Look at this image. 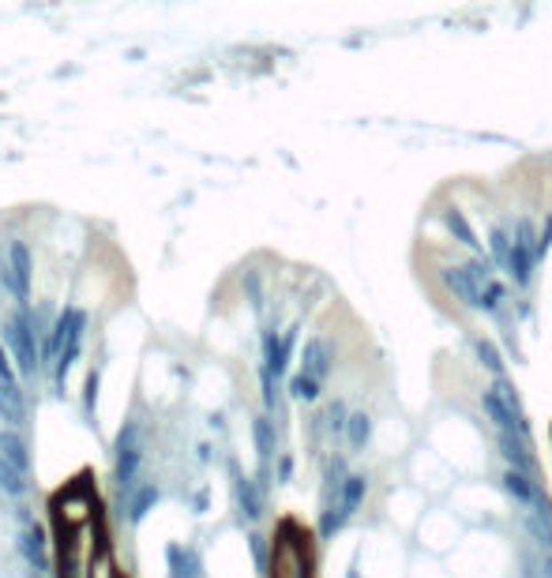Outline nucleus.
Masks as SVG:
<instances>
[{"instance_id": "obj_21", "label": "nucleus", "mask_w": 552, "mask_h": 578, "mask_svg": "<svg viewBox=\"0 0 552 578\" xmlns=\"http://www.w3.org/2000/svg\"><path fill=\"white\" fill-rule=\"evenodd\" d=\"M245 293L252 301V309H263V282H260L256 270H245Z\"/></svg>"}, {"instance_id": "obj_27", "label": "nucleus", "mask_w": 552, "mask_h": 578, "mask_svg": "<svg viewBox=\"0 0 552 578\" xmlns=\"http://www.w3.org/2000/svg\"><path fill=\"white\" fill-rule=\"evenodd\" d=\"M0 383H15V368L8 364V353L0 349Z\"/></svg>"}, {"instance_id": "obj_25", "label": "nucleus", "mask_w": 552, "mask_h": 578, "mask_svg": "<svg viewBox=\"0 0 552 578\" xmlns=\"http://www.w3.org/2000/svg\"><path fill=\"white\" fill-rule=\"evenodd\" d=\"M275 477H278V485H290V477H293V458L290 455L278 458V473Z\"/></svg>"}, {"instance_id": "obj_22", "label": "nucleus", "mask_w": 552, "mask_h": 578, "mask_svg": "<svg viewBox=\"0 0 552 578\" xmlns=\"http://www.w3.org/2000/svg\"><path fill=\"white\" fill-rule=\"evenodd\" d=\"M98 383H102V372L94 368V372L87 376V391H83V410H87V413L94 410V402H98Z\"/></svg>"}, {"instance_id": "obj_6", "label": "nucleus", "mask_w": 552, "mask_h": 578, "mask_svg": "<svg viewBox=\"0 0 552 578\" xmlns=\"http://www.w3.org/2000/svg\"><path fill=\"white\" fill-rule=\"evenodd\" d=\"M500 485H503V492H508L515 504L533 507V511H538V515H548V500H545V492L538 488V480H533V477H526V473H515V470H503Z\"/></svg>"}, {"instance_id": "obj_13", "label": "nucleus", "mask_w": 552, "mask_h": 578, "mask_svg": "<svg viewBox=\"0 0 552 578\" xmlns=\"http://www.w3.org/2000/svg\"><path fill=\"white\" fill-rule=\"evenodd\" d=\"M158 500H162V488H158L154 480H144V485H136V488L128 492V522L139 526V522H144L151 511H154Z\"/></svg>"}, {"instance_id": "obj_8", "label": "nucleus", "mask_w": 552, "mask_h": 578, "mask_svg": "<svg viewBox=\"0 0 552 578\" xmlns=\"http://www.w3.org/2000/svg\"><path fill=\"white\" fill-rule=\"evenodd\" d=\"M330 361H335V349H330L327 339H308L305 357H301V376L323 383V376L330 372Z\"/></svg>"}, {"instance_id": "obj_14", "label": "nucleus", "mask_w": 552, "mask_h": 578, "mask_svg": "<svg viewBox=\"0 0 552 578\" xmlns=\"http://www.w3.org/2000/svg\"><path fill=\"white\" fill-rule=\"evenodd\" d=\"M19 552H23V559L30 567H35L38 574H45L50 571V556H45V534L38 526H27L23 534H19Z\"/></svg>"}, {"instance_id": "obj_16", "label": "nucleus", "mask_w": 552, "mask_h": 578, "mask_svg": "<svg viewBox=\"0 0 552 578\" xmlns=\"http://www.w3.org/2000/svg\"><path fill=\"white\" fill-rule=\"evenodd\" d=\"M342 432H346V440H350L354 451H361V447L369 443V436H372V421H369L365 413H354V417H346V428Z\"/></svg>"}, {"instance_id": "obj_26", "label": "nucleus", "mask_w": 552, "mask_h": 578, "mask_svg": "<svg viewBox=\"0 0 552 578\" xmlns=\"http://www.w3.org/2000/svg\"><path fill=\"white\" fill-rule=\"evenodd\" d=\"M252 556H256V567L267 571V544H263V537H252Z\"/></svg>"}, {"instance_id": "obj_10", "label": "nucleus", "mask_w": 552, "mask_h": 578, "mask_svg": "<svg viewBox=\"0 0 552 578\" xmlns=\"http://www.w3.org/2000/svg\"><path fill=\"white\" fill-rule=\"evenodd\" d=\"M166 564H169V578H203L199 552L184 549V544H177V541L166 549Z\"/></svg>"}, {"instance_id": "obj_12", "label": "nucleus", "mask_w": 552, "mask_h": 578, "mask_svg": "<svg viewBox=\"0 0 552 578\" xmlns=\"http://www.w3.org/2000/svg\"><path fill=\"white\" fill-rule=\"evenodd\" d=\"M496 447H500L503 462H508V470L533 477V455L526 451V440H518V436H500V432H496Z\"/></svg>"}, {"instance_id": "obj_17", "label": "nucleus", "mask_w": 552, "mask_h": 578, "mask_svg": "<svg viewBox=\"0 0 552 578\" xmlns=\"http://www.w3.org/2000/svg\"><path fill=\"white\" fill-rule=\"evenodd\" d=\"M27 488H30L27 477L19 470H12V465L0 458V492H4V496H27Z\"/></svg>"}, {"instance_id": "obj_9", "label": "nucleus", "mask_w": 552, "mask_h": 578, "mask_svg": "<svg viewBox=\"0 0 552 578\" xmlns=\"http://www.w3.org/2000/svg\"><path fill=\"white\" fill-rule=\"evenodd\" d=\"M0 421L15 432L27 425V398L19 391V383H0Z\"/></svg>"}, {"instance_id": "obj_4", "label": "nucleus", "mask_w": 552, "mask_h": 578, "mask_svg": "<svg viewBox=\"0 0 552 578\" xmlns=\"http://www.w3.org/2000/svg\"><path fill=\"white\" fill-rule=\"evenodd\" d=\"M444 282L455 297H459L463 304H470V309H481V297H485V285L493 282V275H488L485 263H466V267H451L444 270Z\"/></svg>"}, {"instance_id": "obj_23", "label": "nucleus", "mask_w": 552, "mask_h": 578, "mask_svg": "<svg viewBox=\"0 0 552 578\" xmlns=\"http://www.w3.org/2000/svg\"><path fill=\"white\" fill-rule=\"evenodd\" d=\"M346 417H350V413H346L342 402H330V406H327V428H330V432H342V428H346Z\"/></svg>"}, {"instance_id": "obj_3", "label": "nucleus", "mask_w": 552, "mask_h": 578, "mask_svg": "<svg viewBox=\"0 0 552 578\" xmlns=\"http://www.w3.org/2000/svg\"><path fill=\"white\" fill-rule=\"evenodd\" d=\"M481 406H485L488 421H493V428L500 432V436L530 440V428H526V421H523V410H518V398L511 394L508 383H500V387L485 391V394H481Z\"/></svg>"}, {"instance_id": "obj_11", "label": "nucleus", "mask_w": 552, "mask_h": 578, "mask_svg": "<svg viewBox=\"0 0 552 578\" xmlns=\"http://www.w3.org/2000/svg\"><path fill=\"white\" fill-rule=\"evenodd\" d=\"M0 458H4L12 470H19L23 477L30 473V451H27V440L19 436L15 428H0Z\"/></svg>"}, {"instance_id": "obj_15", "label": "nucleus", "mask_w": 552, "mask_h": 578, "mask_svg": "<svg viewBox=\"0 0 552 578\" xmlns=\"http://www.w3.org/2000/svg\"><path fill=\"white\" fill-rule=\"evenodd\" d=\"M252 443H256L260 462H271L275 458V451H278V432H275L271 417H256V421H252Z\"/></svg>"}, {"instance_id": "obj_20", "label": "nucleus", "mask_w": 552, "mask_h": 578, "mask_svg": "<svg viewBox=\"0 0 552 578\" xmlns=\"http://www.w3.org/2000/svg\"><path fill=\"white\" fill-rule=\"evenodd\" d=\"M488 240H493V260L508 270V260H511V237L503 233V230H493L488 233Z\"/></svg>"}, {"instance_id": "obj_5", "label": "nucleus", "mask_w": 552, "mask_h": 578, "mask_svg": "<svg viewBox=\"0 0 552 578\" xmlns=\"http://www.w3.org/2000/svg\"><path fill=\"white\" fill-rule=\"evenodd\" d=\"M8 293L19 301V309H30V278H35V260H30L27 240H12L8 245Z\"/></svg>"}, {"instance_id": "obj_2", "label": "nucleus", "mask_w": 552, "mask_h": 578, "mask_svg": "<svg viewBox=\"0 0 552 578\" xmlns=\"http://www.w3.org/2000/svg\"><path fill=\"white\" fill-rule=\"evenodd\" d=\"M4 342L15 357V368H19V376L35 379L38 376V331H35V319H30V309H19L8 324H4Z\"/></svg>"}, {"instance_id": "obj_7", "label": "nucleus", "mask_w": 552, "mask_h": 578, "mask_svg": "<svg viewBox=\"0 0 552 578\" xmlns=\"http://www.w3.org/2000/svg\"><path fill=\"white\" fill-rule=\"evenodd\" d=\"M233 500H237V511H241L245 522H260V515H263V492L256 488V480L245 477V473H233Z\"/></svg>"}, {"instance_id": "obj_24", "label": "nucleus", "mask_w": 552, "mask_h": 578, "mask_svg": "<svg viewBox=\"0 0 552 578\" xmlns=\"http://www.w3.org/2000/svg\"><path fill=\"white\" fill-rule=\"evenodd\" d=\"M478 353H481V357H485V368H488V372H503V361L496 357V349L493 346H488V342H478Z\"/></svg>"}, {"instance_id": "obj_19", "label": "nucleus", "mask_w": 552, "mask_h": 578, "mask_svg": "<svg viewBox=\"0 0 552 578\" xmlns=\"http://www.w3.org/2000/svg\"><path fill=\"white\" fill-rule=\"evenodd\" d=\"M444 222H447V230L459 237V245H466V248L478 252V237H473V230L466 226V218H463L459 211H444Z\"/></svg>"}, {"instance_id": "obj_18", "label": "nucleus", "mask_w": 552, "mask_h": 578, "mask_svg": "<svg viewBox=\"0 0 552 578\" xmlns=\"http://www.w3.org/2000/svg\"><path fill=\"white\" fill-rule=\"evenodd\" d=\"M320 387L323 383H315V379H308V376H290V398H297V402H315L320 398Z\"/></svg>"}, {"instance_id": "obj_1", "label": "nucleus", "mask_w": 552, "mask_h": 578, "mask_svg": "<svg viewBox=\"0 0 552 578\" xmlns=\"http://www.w3.org/2000/svg\"><path fill=\"white\" fill-rule=\"evenodd\" d=\"M139 462H144V428H139V421H124L113 443V485L121 496L136 488Z\"/></svg>"}]
</instances>
